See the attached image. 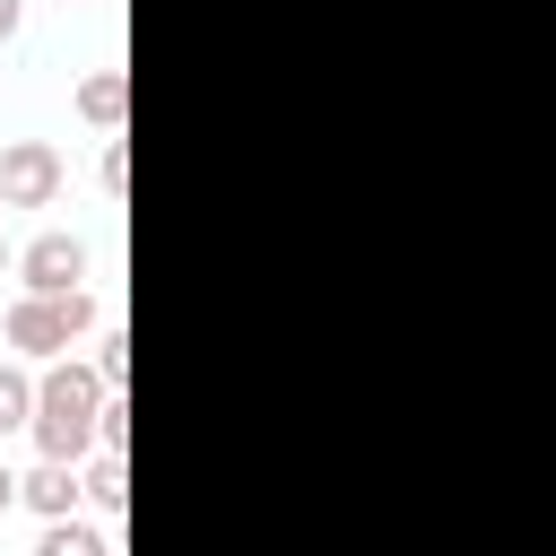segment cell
I'll return each instance as SVG.
<instances>
[{"label": "cell", "instance_id": "obj_1", "mask_svg": "<svg viewBox=\"0 0 556 556\" xmlns=\"http://www.w3.org/2000/svg\"><path fill=\"white\" fill-rule=\"evenodd\" d=\"M104 374L96 365H70V356H52L43 374H35V452H52V460H87L96 443H104Z\"/></svg>", "mask_w": 556, "mask_h": 556}, {"label": "cell", "instance_id": "obj_2", "mask_svg": "<svg viewBox=\"0 0 556 556\" xmlns=\"http://www.w3.org/2000/svg\"><path fill=\"white\" fill-rule=\"evenodd\" d=\"M96 321V295L87 287H70V295H43V287H26L17 304H9V348L26 356V365H52V356H70V339Z\"/></svg>", "mask_w": 556, "mask_h": 556}, {"label": "cell", "instance_id": "obj_3", "mask_svg": "<svg viewBox=\"0 0 556 556\" xmlns=\"http://www.w3.org/2000/svg\"><path fill=\"white\" fill-rule=\"evenodd\" d=\"M61 200V148L52 139H9L0 148V208H52Z\"/></svg>", "mask_w": 556, "mask_h": 556}, {"label": "cell", "instance_id": "obj_4", "mask_svg": "<svg viewBox=\"0 0 556 556\" xmlns=\"http://www.w3.org/2000/svg\"><path fill=\"white\" fill-rule=\"evenodd\" d=\"M17 287H43V295L87 287V243H78V235H61V226H43L35 243H17Z\"/></svg>", "mask_w": 556, "mask_h": 556}, {"label": "cell", "instance_id": "obj_5", "mask_svg": "<svg viewBox=\"0 0 556 556\" xmlns=\"http://www.w3.org/2000/svg\"><path fill=\"white\" fill-rule=\"evenodd\" d=\"M78 495H87V469H78V460H52V452L17 478V504H26V513H43V521H52V513H70Z\"/></svg>", "mask_w": 556, "mask_h": 556}, {"label": "cell", "instance_id": "obj_6", "mask_svg": "<svg viewBox=\"0 0 556 556\" xmlns=\"http://www.w3.org/2000/svg\"><path fill=\"white\" fill-rule=\"evenodd\" d=\"M70 104H78L96 130H122V113H130V78H122V70H87Z\"/></svg>", "mask_w": 556, "mask_h": 556}, {"label": "cell", "instance_id": "obj_7", "mask_svg": "<svg viewBox=\"0 0 556 556\" xmlns=\"http://www.w3.org/2000/svg\"><path fill=\"white\" fill-rule=\"evenodd\" d=\"M35 426V365H0V434H26Z\"/></svg>", "mask_w": 556, "mask_h": 556}, {"label": "cell", "instance_id": "obj_8", "mask_svg": "<svg viewBox=\"0 0 556 556\" xmlns=\"http://www.w3.org/2000/svg\"><path fill=\"white\" fill-rule=\"evenodd\" d=\"M87 504H96V513H122V504H130V478H122V443H96V469H87Z\"/></svg>", "mask_w": 556, "mask_h": 556}, {"label": "cell", "instance_id": "obj_9", "mask_svg": "<svg viewBox=\"0 0 556 556\" xmlns=\"http://www.w3.org/2000/svg\"><path fill=\"white\" fill-rule=\"evenodd\" d=\"M35 556H104V530H87V521L52 513V521H43V547H35Z\"/></svg>", "mask_w": 556, "mask_h": 556}, {"label": "cell", "instance_id": "obj_10", "mask_svg": "<svg viewBox=\"0 0 556 556\" xmlns=\"http://www.w3.org/2000/svg\"><path fill=\"white\" fill-rule=\"evenodd\" d=\"M96 374H104V391H122V382H130V339H122V330H104V339H96Z\"/></svg>", "mask_w": 556, "mask_h": 556}, {"label": "cell", "instance_id": "obj_11", "mask_svg": "<svg viewBox=\"0 0 556 556\" xmlns=\"http://www.w3.org/2000/svg\"><path fill=\"white\" fill-rule=\"evenodd\" d=\"M96 182L122 200V182H130V148H122V139H104V156H96Z\"/></svg>", "mask_w": 556, "mask_h": 556}, {"label": "cell", "instance_id": "obj_12", "mask_svg": "<svg viewBox=\"0 0 556 556\" xmlns=\"http://www.w3.org/2000/svg\"><path fill=\"white\" fill-rule=\"evenodd\" d=\"M17 17H26V0H0V43L17 35Z\"/></svg>", "mask_w": 556, "mask_h": 556}, {"label": "cell", "instance_id": "obj_13", "mask_svg": "<svg viewBox=\"0 0 556 556\" xmlns=\"http://www.w3.org/2000/svg\"><path fill=\"white\" fill-rule=\"evenodd\" d=\"M9 504H17V469L0 460V513H9Z\"/></svg>", "mask_w": 556, "mask_h": 556}, {"label": "cell", "instance_id": "obj_14", "mask_svg": "<svg viewBox=\"0 0 556 556\" xmlns=\"http://www.w3.org/2000/svg\"><path fill=\"white\" fill-rule=\"evenodd\" d=\"M9 269H17V243H9V235H0V278H9Z\"/></svg>", "mask_w": 556, "mask_h": 556}, {"label": "cell", "instance_id": "obj_15", "mask_svg": "<svg viewBox=\"0 0 556 556\" xmlns=\"http://www.w3.org/2000/svg\"><path fill=\"white\" fill-rule=\"evenodd\" d=\"M70 9H96V0H70Z\"/></svg>", "mask_w": 556, "mask_h": 556}]
</instances>
